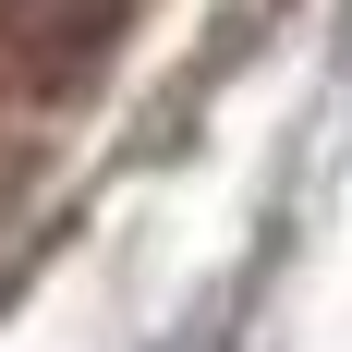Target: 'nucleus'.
Returning <instances> with one entry per match:
<instances>
[]
</instances>
